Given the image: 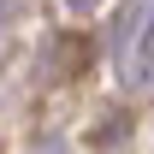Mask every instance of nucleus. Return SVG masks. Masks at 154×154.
<instances>
[{
    "label": "nucleus",
    "instance_id": "1",
    "mask_svg": "<svg viewBox=\"0 0 154 154\" xmlns=\"http://www.w3.org/2000/svg\"><path fill=\"white\" fill-rule=\"evenodd\" d=\"M148 65H154V0H148V30H142V42H136V71L131 77H148Z\"/></svg>",
    "mask_w": 154,
    "mask_h": 154
},
{
    "label": "nucleus",
    "instance_id": "2",
    "mask_svg": "<svg viewBox=\"0 0 154 154\" xmlns=\"http://www.w3.org/2000/svg\"><path fill=\"white\" fill-rule=\"evenodd\" d=\"M71 6H89V0H71Z\"/></svg>",
    "mask_w": 154,
    "mask_h": 154
}]
</instances>
